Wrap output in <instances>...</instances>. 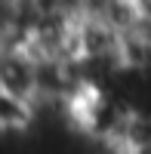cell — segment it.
Returning a JSON list of instances; mask_svg holds the SVG:
<instances>
[{
  "mask_svg": "<svg viewBox=\"0 0 151 154\" xmlns=\"http://www.w3.org/2000/svg\"><path fill=\"white\" fill-rule=\"evenodd\" d=\"M34 130V102L0 86V136H25Z\"/></svg>",
  "mask_w": 151,
  "mask_h": 154,
  "instance_id": "cell-1",
  "label": "cell"
}]
</instances>
